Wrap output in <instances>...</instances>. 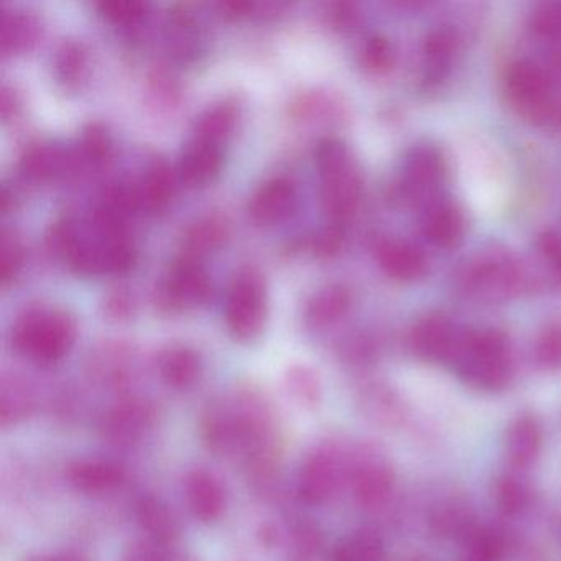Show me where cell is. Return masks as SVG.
I'll return each instance as SVG.
<instances>
[{
    "label": "cell",
    "instance_id": "obj_1",
    "mask_svg": "<svg viewBox=\"0 0 561 561\" xmlns=\"http://www.w3.org/2000/svg\"><path fill=\"white\" fill-rule=\"evenodd\" d=\"M449 366L472 389L504 390L514 376L511 340L497 328L465 330Z\"/></svg>",
    "mask_w": 561,
    "mask_h": 561
},
{
    "label": "cell",
    "instance_id": "obj_2",
    "mask_svg": "<svg viewBox=\"0 0 561 561\" xmlns=\"http://www.w3.org/2000/svg\"><path fill=\"white\" fill-rule=\"evenodd\" d=\"M461 294L481 300H507L530 288L531 277L520 259L501 248L485 249L456 272Z\"/></svg>",
    "mask_w": 561,
    "mask_h": 561
},
{
    "label": "cell",
    "instance_id": "obj_3",
    "mask_svg": "<svg viewBox=\"0 0 561 561\" xmlns=\"http://www.w3.org/2000/svg\"><path fill=\"white\" fill-rule=\"evenodd\" d=\"M77 337V323L61 310L34 305L19 314L11 331L12 346L37 364H54L67 356Z\"/></svg>",
    "mask_w": 561,
    "mask_h": 561
},
{
    "label": "cell",
    "instance_id": "obj_4",
    "mask_svg": "<svg viewBox=\"0 0 561 561\" xmlns=\"http://www.w3.org/2000/svg\"><path fill=\"white\" fill-rule=\"evenodd\" d=\"M504 93L512 110L531 124L545 126L560 114L553 78L550 71L535 61L517 60L508 65L504 75Z\"/></svg>",
    "mask_w": 561,
    "mask_h": 561
},
{
    "label": "cell",
    "instance_id": "obj_5",
    "mask_svg": "<svg viewBox=\"0 0 561 561\" xmlns=\"http://www.w3.org/2000/svg\"><path fill=\"white\" fill-rule=\"evenodd\" d=\"M446 172V160L438 147L430 144L413 147L407 153L399 179L393 186L397 199L422 209L442 196Z\"/></svg>",
    "mask_w": 561,
    "mask_h": 561
},
{
    "label": "cell",
    "instance_id": "obj_6",
    "mask_svg": "<svg viewBox=\"0 0 561 561\" xmlns=\"http://www.w3.org/2000/svg\"><path fill=\"white\" fill-rule=\"evenodd\" d=\"M226 324L239 341H252L261 334L265 320V284L255 268L238 272L226 297Z\"/></svg>",
    "mask_w": 561,
    "mask_h": 561
},
{
    "label": "cell",
    "instance_id": "obj_7",
    "mask_svg": "<svg viewBox=\"0 0 561 561\" xmlns=\"http://www.w3.org/2000/svg\"><path fill=\"white\" fill-rule=\"evenodd\" d=\"M350 469L351 461L334 443L318 446L301 465L298 494L307 504H324L336 494L341 482L350 479Z\"/></svg>",
    "mask_w": 561,
    "mask_h": 561
},
{
    "label": "cell",
    "instance_id": "obj_8",
    "mask_svg": "<svg viewBox=\"0 0 561 561\" xmlns=\"http://www.w3.org/2000/svg\"><path fill=\"white\" fill-rule=\"evenodd\" d=\"M211 294V282L199 259L182 254L170 265L156 290V304L165 313L203 304Z\"/></svg>",
    "mask_w": 561,
    "mask_h": 561
},
{
    "label": "cell",
    "instance_id": "obj_9",
    "mask_svg": "<svg viewBox=\"0 0 561 561\" xmlns=\"http://www.w3.org/2000/svg\"><path fill=\"white\" fill-rule=\"evenodd\" d=\"M465 330H459L451 318L428 313L410 328L407 344L413 356L425 363H451Z\"/></svg>",
    "mask_w": 561,
    "mask_h": 561
},
{
    "label": "cell",
    "instance_id": "obj_10",
    "mask_svg": "<svg viewBox=\"0 0 561 561\" xmlns=\"http://www.w3.org/2000/svg\"><path fill=\"white\" fill-rule=\"evenodd\" d=\"M320 175L324 209L330 213L334 222L343 225L347 219L353 218L354 213L359 208L360 196H363L359 167L351 156L344 162L320 172Z\"/></svg>",
    "mask_w": 561,
    "mask_h": 561
},
{
    "label": "cell",
    "instance_id": "obj_11",
    "mask_svg": "<svg viewBox=\"0 0 561 561\" xmlns=\"http://www.w3.org/2000/svg\"><path fill=\"white\" fill-rule=\"evenodd\" d=\"M350 484L357 505L363 508L382 507L396 488V472L382 456L364 453L351 461Z\"/></svg>",
    "mask_w": 561,
    "mask_h": 561
},
{
    "label": "cell",
    "instance_id": "obj_12",
    "mask_svg": "<svg viewBox=\"0 0 561 561\" xmlns=\"http://www.w3.org/2000/svg\"><path fill=\"white\" fill-rule=\"evenodd\" d=\"M157 423V410L152 403L137 397L119 400L111 407L101 423V432L107 442L117 446H133L146 438Z\"/></svg>",
    "mask_w": 561,
    "mask_h": 561
},
{
    "label": "cell",
    "instance_id": "obj_13",
    "mask_svg": "<svg viewBox=\"0 0 561 561\" xmlns=\"http://www.w3.org/2000/svg\"><path fill=\"white\" fill-rule=\"evenodd\" d=\"M419 226L423 238L433 248L453 249L465 238V213L458 203L442 195L420 209Z\"/></svg>",
    "mask_w": 561,
    "mask_h": 561
},
{
    "label": "cell",
    "instance_id": "obj_14",
    "mask_svg": "<svg viewBox=\"0 0 561 561\" xmlns=\"http://www.w3.org/2000/svg\"><path fill=\"white\" fill-rule=\"evenodd\" d=\"M376 259L380 271L402 284H412L425 277L428 262L419 245L405 239L387 238L377 242Z\"/></svg>",
    "mask_w": 561,
    "mask_h": 561
},
{
    "label": "cell",
    "instance_id": "obj_15",
    "mask_svg": "<svg viewBox=\"0 0 561 561\" xmlns=\"http://www.w3.org/2000/svg\"><path fill=\"white\" fill-rule=\"evenodd\" d=\"M298 188L294 179L287 175L274 176L262 183L249 203V213L261 225L280 221L294 209Z\"/></svg>",
    "mask_w": 561,
    "mask_h": 561
},
{
    "label": "cell",
    "instance_id": "obj_16",
    "mask_svg": "<svg viewBox=\"0 0 561 561\" xmlns=\"http://www.w3.org/2000/svg\"><path fill=\"white\" fill-rule=\"evenodd\" d=\"M68 484L84 495H104L116 491L126 479L123 466L110 459H78L67 469Z\"/></svg>",
    "mask_w": 561,
    "mask_h": 561
},
{
    "label": "cell",
    "instance_id": "obj_17",
    "mask_svg": "<svg viewBox=\"0 0 561 561\" xmlns=\"http://www.w3.org/2000/svg\"><path fill=\"white\" fill-rule=\"evenodd\" d=\"M185 499L196 520L213 524L226 511V491L219 479L206 469H195L186 476Z\"/></svg>",
    "mask_w": 561,
    "mask_h": 561
},
{
    "label": "cell",
    "instance_id": "obj_18",
    "mask_svg": "<svg viewBox=\"0 0 561 561\" xmlns=\"http://www.w3.org/2000/svg\"><path fill=\"white\" fill-rule=\"evenodd\" d=\"M458 51L455 32L435 28L422 44V81L426 88L439 87L448 78Z\"/></svg>",
    "mask_w": 561,
    "mask_h": 561
},
{
    "label": "cell",
    "instance_id": "obj_19",
    "mask_svg": "<svg viewBox=\"0 0 561 561\" xmlns=\"http://www.w3.org/2000/svg\"><path fill=\"white\" fill-rule=\"evenodd\" d=\"M543 445V430L537 416L531 413L518 415L508 426L507 458L514 468L525 469L537 461Z\"/></svg>",
    "mask_w": 561,
    "mask_h": 561
},
{
    "label": "cell",
    "instance_id": "obj_20",
    "mask_svg": "<svg viewBox=\"0 0 561 561\" xmlns=\"http://www.w3.org/2000/svg\"><path fill=\"white\" fill-rule=\"evenodd\" d=\"M221 165L222 152L219 144L195 137L183 149L179 173L188 185H203L218 175Z\"/></svg>",
    "mask_w": 561,
    "mask_h": 561
},
{
    "label": "cell",
    "instance_id": "obj_21",
    "mask_svg": "<svg viewBox=\"0 0 561 561\" xmlns=\"http://www.w3.org/2000/svg\"><path fill=\"white\" fill-rule=\"evenodd\" d=\"M157 369L167 386L188 389L202 374V360L192 347L185 344H169L157 357Z\"/></svg>",
    "mask_w": 561,
    "mask_h": 561
},
{
    "label": "cell",
    "instance_id": "obj_22",
    "mask_svg": "<svg viewBox=\"0 0 561 561\" xmlns=\"http://www.w3.org/2000/svg\"><path fill=\"white\" fill-rule=\"evenodd\" d=\"M137 518L152 543L169 547L180 537V524L175 514L160 499H144L137 508Z\"/></svg>",
    "mask_w": 561,
    "mask_h": 561
},
{
    "label": "cell",
    "instance_id": "obj_23",
    "mask_svg": "<svg viewBox=\"0 0 561 561\" xmlns=\"http://www.w3.org/2000/svg\"><path fill=\"white\" fill-rule=\"evenodd\" d=\"M139 192L140 206L157 211L167 206L175 192V173L172 167L163 159H156L140 179L137 185Z\"/></svg>",
    "mask_w": 561,
    "mask_h": 561
},
{
    "label": "cell",
    "instance_id": "obj_24",
    "mask_svg": "<svg viewBox=\"0 0 561 561\" xmlns=\"http://www.w3.org/2000/svg\"><path fill=\"white\" fill-rule=\"evenodd\" d=\"M353 295L343 284H331L313 295L307 307V318L313 327L336 323L350 311Z\"/></svg>",
    "mask_w": 561,
    "mask_h": 561
},
{
    "label": "cell",
    "instance_id": "obj_25",
    "mask_svg": "<svg viewBox=\"0 0 561 561\" xmlns=\"http://www.w3.org/2000/svg\"><path fill=\"white\" fill-rule=\"evenodd\" d=\"M226 238H228V222L221 216H203L186 229L183 238V254L202 259L206 252L219 248Z\"/></svg>",
    "mask_w": 561,
    "mask_h": 561
},
{
    "label": "cell",
    "instance_id": "obj_26",
    "mask_svg": "<svg viewBox=\"0 0 561 561\" xmlns=\"http://www.w3.org/2000/svg\"><path fill=\"white\" fill-rule=\"evenodd\" d=\"M41 24L31 12H4L0 19V47L2 51H21L37 41Z\"/></svg>",
    "mask_w": 561,
    "mask_h": 561
},
{
    "label": "cell",
    "instance_id": "obj_27",
    "mask_svg": "<svg viewBox=\"0 0 561 561\" xmlns=\"http://www.w3.org/2000/svg\"><path fill=\"white\" fill-rule=\"evenodd\" d=\"M67 156L54 144H31L21 156V170L32 180H45L64 172Z\"/></svg>",
    "mask_w": 561,
    "mask_h": 561
},
{
    "label": "cell",
    "instance_id": "obj_28",
    "mask_svg": "<svg viewBox=\"0 0 561 561\" xmlns=\"http://www.w3.org/2000/svg\"><path fill=\"white\" fill-rule=\"evenodd\" d=\"M236 119L238 106L232 101L225 100L213 104L196 117L195 137L219 144L231 133Z\"/></svg>",
    "mask_w": 561,
    "mask_h": 561
},
{
    "label": "cell",
    "instance_id": "obj_29",
    "mask_svg": "<svg viewBox=\"0 0 561 561\" xmlns=\"http://www.w3.org/2000/svg\"><path fill=\"white\" fill-rule=\"evenodd\" d=\"M383 543L374 531H357L337 545L333 561H382Z\"/></svg>",
    "mask_w": 561,
    "mask_h": 561
},
{
    "label": "cell",
    "instance_id": "obj_30",
    "mask_svg": "<svg viewBox=\"0 0 561 561\" xmlns=\"http://www.w3.org/2000/svg\"><path fill=\"white\" fill-rule=\"evenodd\" d=\"M534 357L538 369L545 373L561 369V321H551L538 333Z\"/></svg>",
    "mask_w": 561,
    "mask_h": 561
},
{
    "label": "cell",
    "instance_id": "obj_31",
    "mask_svg": "<svg viewBox=\"0 0 561 561\" xmlns=\"http://www.w3.org/2000/svg\"><path fill=\"white\" fill-rule=\"evenodd\" d=\"M494 501L502 515L514 517L527 507V488L515 476H499L494 484Z\"/></svg>",
    "mask_w": 561,
    "mask_h": 561
},
{
    "label": "cell",
    "instance_id": "obj_32",
    "mask_svg": "<svg viewBox=\"0 0 561 561\" xmlns=\"http://www.w3.org/2000/svg\"><path fill=\"white\" fill-rule=\"evenodd\" d=\"M364 70L374 75H383L392 70L396 64V48L383 35L374 34L366 38L359 54Z\"/></svg>",
    "mask_w": 561,
    "mask_h": 561
},
{
    "label": "cell",
    "instance_id": "obj_33",
    "mask_svg": "<svg viewBox=\"0 0 561 561\" xmlns=\"http://www.w3.org/2000/svg\"><path fill=\"white\" fill-rule=\"evenodd\" d=\"M528 31L547 42H561V2H545L535 5L528 15Z\"/></svg>",
    "mask_w": 561,
    "mask_h": 561
},
{
    "label": "cell",
    "instance_id": "obj_34",
    "mask_svg": "<svg viewBox=\"0 0 561 561\" xmlns=\"http://www.w3.org/2000/svg\"><path fill=\"white\" fill-rule=\"evenodd\" d=\"M288 392L304 407H314L321 399L320 380L317 374L305 366H294L288 369L287 376Z\"/></svg>",
    "mask_w": 561,
    "mask_h": 561
},
{
    "label": "cell",
    "instance_id": "obj_35",
    "mask_svg": "<svg viewBox=\"0 0 561 561\" xmlns=\"http://www.w3.org/2000/svg\"><path fill=\"white\" fill-rule=\"evenodd\" d=\"M471 512L465 504L448 502L433 514V528L442 535H466L468 537L474 528L471 527Z\"/></svg>",
    "mask_w": 561,
    "mask_h": 561
},
{
    "label": "cell",
    "instance_id": "obj_36",
    "mask_svg": "<svg viewBox=\"0 0 561 561\" xmlns=\"http://www.w3.org/2000/svg\"><path fill=\"white\" fill-rule=\"evenodd\" d=\"M87 68V54L83 45L75 41H65L55 54V71L65 83H75L83 77Z\"/></svg>",
    "mask_w": 561,
    "mask_h": 561
},
{
    "label": "cell",
    "instance_id": "obj_37",
    "mask_svg": "<svg viewBox=\"0 0 561 561\" xmlns=\"http://www.w3.org/2000/svg\"><path fill=\"white\" fill-rule=\"evenodd\" d=\"M363 403L366 405L367 415L373 416L379 423L392 425L402 419L403 410L399 399L383 387L370 389L364 397Z\"/></svg>",
    "mask_w": 561,
    "mask_h": 561
},
{
    "label": "cell",
    "instance_id": "obj_38",
    "mask_svg": "<svg viewBox=\"0 0 561 561\" xmlns=\"http://www.w3.org/2000/svg\"><path fill=\"white\" fill-rule=\"evenodd\" d=\"M96 8L107 21L129 25L136 24L147 14L149 4L144 0H101Z\"/></svg>",
    "mask_w": 561,
    "mask_h": 561
},
{
    "label": "cell",
    "instance_id": "obj_39",
    "mask_svg": "<svg viewBox=\"0 0 561 561\" xmlns=\"http://www.w3.org/2000/svg\"><path fill=\"white\" fill-rule=\"evenodd\" d=\"M24 262V245L12 232H0V282L8 285L14 280Z\"/></svg>",
    "mask_w": 561,
    "mask_h": 561
},
{
    "label": "cell",
    "instance_id": "obj_40",
    "mask_svg": "<svg viewBox=\"0 0 561 561\" xmlns=\"http://www.w3.org/2000/svg\"><path fill=\"white\" fill-rule=\"evenodd\" d=\"M31 397L25 392L22 387L4 386L2 389V397H0V419L2 425L9 426L14 423L21 422L22 419L31 413Z\"/></svg>",
    "mask_w": 561,
    "mask_h": 561
},
{
    "label": "cell",
    "instance_id": "obj_41",
    "mask_svg": "<svg viewBox=\"0 0 561 561\" xmlns=\"http://www.w3.org/2000/svg\"><path fill=\"white\" fill-rule=\"evenodd\" d=\"M81 150L90 162L101 163L111 152V137L101 123L84 124L80 137Z\"/></svg>",
    "mask_w": 561,
    "mask_h": 561
},
{
    "label": "cell",
    "instance_id": "obj_42",
    "mask_svg": "<svg viewBox=\"0 0 561 561\" xmlns=\"http://www.w3.org/2000/svg\"><path fill=\"white\" fill-rule=\"evenodd\" d=\"M535 248L541 264L553 275L554 280L561 284V234L547 229L537 236Z\"/></svg>",
    "mask_w": 561,
    "mask_h": 561
},
{
    "label": "cell",
    "instance_id": "obj_43",
    "mask_svg": "<svg viewBox=\"0 0 561 561\" xmlns=\"http://www.w3.org/2000/svg\"><path fill=\"white\" fill-rule=\"evenodd\" d=\"M344 245V229L343 226L334 225L328 226L323 231L318 232L317 238L311 242L314 255L320 259L334 257Z\"/></svg>",
    "mask_w": 561,
    "mask_h": 561
},
{
    "label": "cell",
    "instance_id": "obj_44",
    "mask_svg": "<svg viewBox=\"0 0 561 561\" xmlns=\"http://www.w3.org/2000/svg\"><path fill=\"white\" fill-rule=\"evenodd\" d=\"M123 561H173L167 554L165 547L152 543V541H140L130 545L124 553Z\"/></svg>",
    "mask_w": 561,
    "mask_h": 561
},
{
    "label": "cell",
    "instance_id": "obj_45",
    "mask_svg": "<svg viewBox=\"0 0 561 561\" xmlns=\"http://www.w3.org/2000/svg\"><path fill=\"white\" fill-rule=\"evenodd\" d=\"M103 308L107 318H113V320H126V318H129L130 311H133V298H130V295L127 294L126 290L116 288V290L107 295Z\"/></svg>",
    "mask_w": 561,
    "mask_h": 561
},
{
    "label": "cell",
    "instance_id": "obj_46",
    "mask_svg": "<svg viewBox=\"0 0 561 561\" xmlns=\"http://www.w3.org/2000/svg\"><path fill=\"white\" fill-rule=\"evenodd\" d=\"M330 18L336 27H350L357 19L356 5L347 4V2L334 4L333 8H331Z\"/></svg>",
    "mask_w": 561,
    "mask_h": 561
},
{
    "label": "cell",
    "instance_id": "obj_47",
    "mask_svg": "<svg viewBox=\"0 0 561 561\" xmlns=\"http://www.w3.org/2000/svg\"><path fill=\"white\" fill-rule=\"evenodd\" d=\"M254 8L255 5L248 0H228V2L219 4V9L226 18H241V15L249 14Z\"/></svg>",
    "mask_w": 561,
    "mask_h": 561
},
{
    "label": "cell",
    "instance_id": "obj_48",
    "mask_svg": "<svg viewBox=\"0 0 561 561\" xmlns=\"http://www.w3.org/2000/svg\"><path fill=\"white\" fill-rule=\"evenodd\" d=\"M18 107V94H15L14 91H9V88L5 87L4 90H2V98H0V110H2L4 119H8L11 114H14Z\"/></svg>",
    "mask_w": 561,
    "mask_h": 561
},
{
    "label": "cell",
    "instance_id": "obj_49",
    "mask_svg": "<svg viewBox=\"0 0 561 561\" xmlns=\"http://www.w3.org/2000/svg\"><path fill=\"white\" fill-rule=\"evenodd\" d=\"M44 561H87L84 558H81L80 554L75 553H61L55 554V557L47 558Z\"/></svg>",
    "mask_w": 561,
    "mask_h": 561
},
{
    "label": "cell",
    "instance_id": "obj_50",
    "mask_svg": "<svg viewBox=\"0 0 561 561\" xmlns=\"http://www.w3.org/2000/svg\"><path fill=\"white\" fill-rule=\"evenodd\" d=\"M459 561H488L484 560L482 557H478V554L469 553V551H466L465 557L461 558Z\"/></svg>",
    "mask_w": 561,
    "mask_h": 561
}]
</instances>
